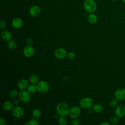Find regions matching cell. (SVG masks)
<instances>
[{"mask_svg":"<svg viewBox=\"0 0 125 125\" xmlns=\"http://www.w3.org/2000/svg\"><path fill=\"white\" fill-rule=\"evenodd\" d=\"M81 110L80 108L77 106H72L70 109L69 115L72 119L78 118L81 115Z\"/></svg>","mask_w":125,"mask_h":125,"instance_id":"cell-8","label":"cell"},{"mask_svg":"<svg viewBox=\"0 0 125 125\" xmlns=\"http://www.w3.org/2000/svg\"><path fill=\"white\" fill-rule=\"evenodd\" d=\"M7 45H8V47H9V48L11 50H14V49H16L17 47V44H16V42L12 40H11L8 42Z\"/></svg>","mask_w":125,"mask_h":125,"instance_id":"cell-23","label":"cell"},{"mask_svg":"<svg viewBox=\"0 0 125 125\" xmlns=\"http://www.w3.org/2000/svg\"><path fill=\"white\" fill-rule=\"evenodd\" d=\"M97 21H98V17L95 14H94L92 13L88 15V21L90 23L94 24L97 22Z\"/></svg>","mask_w":125,"mask_h":125,"instance_id":"cell-19","label":"cell"},{"mask_svg":"<svg viewBox=\"0 0 125 125\" xmlns=\"http://www.w3.org/2000/svg\"><path fill=\"white\" fill-rule=\"evenodd\" d=\"M7 124L5 120L2 118L0 119V125H6Z\"/></svg>","mask_w":125,"mask_h":125,"instance_id":"cell-32","label":"cell"},{"mask_svg":"<svg viewBox=\"0 0 125 125\" xmlns=\"http://www.w3.org/2000/svg\"><path fill=\"white\" fill-rule=\"evenodd\" d=\"M19 92L17 90L12 89L9 91L8 95L11 98H15L19 95Z\"/></svg>","mask_w":125,"mask_h":125,"instance_id":"cell-22","label":"cell"},{"mask_svg":"<svg viewBox=\"0 0 125 125\" xmlns=\"http://www.w3.org/2000/svg\"><path fill=\"white\" fill-rule=\"evenodd\" d=\"M70 107L69 105L64 102H61L56 106V112L60 116H66L69 115Z\"/></svg>","mask_w":125,"mask_h":125,"instance_id":"cell-1","label":"cell"},{"mask_svg":"<svg viewBox=\"0 0 125 125\" xmlns=\"http://www.w3.org/2000/svg\"><path fill=\"white\" fill-rule=\"evenodd\" d=\"M26 44L27 45H30V46H32V45L33 44V41L32 40V39L29 38H28L26 41Z\"/></svg>","mask_w":125,"mask_h":125,"instance_id":"cell-30","label":"cell"},{"mask_svg":"<svg viewBox=\"0 0 125 125\" xmlns=\"http://www.w3.org/2000/svg\"><path fill=\"white\" fill-rule=\"evenodd\" d=\"M27 90L30 93V94H34L37 92V86L35 84H32L30 85H29L28 88H27Z\"/></svg>","mask_w":125,"mask_h":125,"instance_id":"cell-21","label":"cell"},{"mask_svg":"<svg viewBox=\"0 0 125 125\" xmlns=\"http://www.w3.org/2000/svg\"><path fill=\"white\" fill-rule=\"evenodd\" d=\"M67 52L65 49L62 47H59L56 49L54 52L55 57L59 60L64 59L67 56Z\"/></svg>","mask_w":125,"mask_h":125,"instance_id":"cell-7","label":"cell"},{"mask_svg":"<svg viewBox=\"0 0 125 125\" xmlns=\"http://www.w3.org/2000/svg\"><path fill=\"white\" fill-rule=\"evenodd\" d=\"M11 25L14 28L19 29L22 27L23 25V21L20 18H15L13 19L11 21Z\"/></svg>","mask_w":125,"mask_h":125,"instance_id":"cell-13","label":"cell"},{"mask_svg":"<svg viewBox=\"0 0 125 125\" xmlns=\"http://www.w3.org/2000/svg\"><path fill=\"white\" fill-rule=\"evenodd\" d=\"M29 81L32 84L37 85V84L39 82V78L37 75L32 74L29 76Z\"/></svg>","mask_w":125,"mask_h":125,"instance_id":"cell-17","label":"cell"},{"mask_svg":"<svg viewBox=\"0 0 125 125\" xmlns=\"http://www.w3.org/2000/svg\"><path fill=\"white\" fill-rule=\"evenodd\" d=\"M13 103L14 105H18V104H19V101L17 99H15L13 101Z\"/></svg>","mask_w":125,"mask_h":125,"instance_id":"cell-33","label":"cell"},{"mask_svg":"<svg viewBox=\"0 0 125 125\" xmlns=\"http://www.w3.org/2000/svg\"><path fill=\"white\" fill-rule=\"evenodd\" d=\"M31 94L26 90H21L19 93V98L23 103H27L31 100Z\"/></svg>","mask_w":125,"mask_h":125,"instance_id":"cell-5","label":"cell"},{"mask_svg":"<svg viewBox=\"0 0 125 125\" xmlns=\"http://www.w3.org/2000/svg\"><path fill=\"white\" fill-rule=\"evenodd\" d=\"M36 86L38 91L41 94H45L47 93L50 88L49 83L45 81H39Z\"/></svg>","mask_w":125,"mask_h":125,"instance_id":"cell-3","label":"cell"},{"mask_svg":"<svg viewBox=\"0 0 125 125\" xmlns=\"http://www.w3.org/2000/svg\"><path fill=\"white\" fill-rule=\"evenodd\" d=\"M92 108L93 111L97 113H100L102 112L104 110L103 106L100 104H94L92 106Z\"/></svg>","mask_w":125,"mask_h":125,"instance_id":"cell-18","label":"cell"},{"mask_svg":"<svg viewBox=\"0 0 125 125\" xmlns=\"http://www.w3.org/2000/svg\"><path fill=\"white\" fill-rule=\"evenodd\" d=\"M12 114L16 118H21L24 114L23 108L20 106L15 105L12 109Z\"/></svg>","mask_w":125,"mask_h":125,"instance_id":"cell-6","label":"cell"},{"mask_svg":"<svg viewBox=\"0 0 125 125\" xmlns=\"http://www.w3.org/2000/svg\"><path fill=\"white\" fill-rule=\"evenodd\" d=\"M115 114L119 118H122L125 116V106L123 105H119L116 106Z\"/></svg>","mask_w":125,"mask_h":125,"instance_id":"cell-12","label":"cell"},{"mask_svg":"<svg viewBox=\"0 0 125 125\" xmlns=\"http://www.w3.org/2000/svg\"><path fill=\"white\" fill-rule=\"evenodd\" d=\"M60 115L58 114V113H57V114H56L55 115H54V118H55V119H59V118L60 117Z\"/></svg>","mask_w":125,"mask_h":125,"instance_id":"cell-35","label":"cell"},{"mask_svg":"<svg viewBox=\"0 0 125 125\" xmlns=\"http://www.w3.org/2000/svg\"><path fill=\"white\" fill-rule=\"evenodd\" d=\"M34 49L32 46L27 45L23 50V54L26 58L31 57L34 54Z\"/></svg>","mask_w":125,"mask_h":125,"instance_id":"cell-10","label":"cell"},{"mask_svg":"<svg viewBox=\"0 0 125 125\" xmlns=\"http://www.w3.org/2000/svg\"><path fill=\"white\" fill-rule=\"evenodd\" d=\"M29 13L30 15L33 17H38L41 13L40 8L38 5H33L30 8Z\"/></svg>","mask_w":125,"mask_h":125,"instance_id":"cell-11","label":"cell"},{"mask_svg":"<svg viewBox=\"0 0 125 125\" xmlns=\"http://www.w3.org/2000/svg\"><path fill=\"white\" fill-rule=\"evenodd\" d=\"M111 0L113 1H117V0Z\"/></svg>","mask_w":125,"mask_h":125,"instance_id":"cell-37","label":"cell"},{"mask_svg":"<svg viewBox=\"0 0 125 125\" xmlns=\"http://www.w3.org/2000/svg\"><path fill=\"white\" fill-rule=\"evenodd\" d=\"M0 29H3L5 27V22L2 20H1L0 21Z\"/></svg>","mask_w":125,"mask_h":125,"instance_id":"cell-31","label":"cell"},{"mask_svg":"<svg viewBox=\"0 0 125 125\" xmlns=\"http://www.w3.org/2000/svg\"><path fill=\"white\" fill-rule=\"evenodd\" d=\"M122 1H123V2H124V3H125V0H122Z\"/></svg>","mask_w":125,"mask_h":125,"instance_id":"cell-36","label":"cell"},{"mask_svg":"<svg viewBox=\"0 0 125 125\" xmlns=\"http://www.w3.org/2000/svg\"><path fill=\"white\" fill-rule=\"evenodd\" d=\"M76 54L73 51H69L67 54V57L69 60H73L76 57Z\"/></svg>","mask_w":125,"mask_h":125,"instance_id":"cell-28","label":"cell"},{"mask_svg":"<svg viewBox=\"0 0 125 125\" xmlns=\"http://www.w3.org/2000/svg\"><path fill=\"white\" fill-rule=\"evenodd\" d=\"M100 125H110V124L108 122H104L100 123Z\"/></svg>","mask_w":125,"mask_h":125,"instance_id":"cell-34","label":"cell"},{"mask_svg":"<svg viewBox=\"0 0 125 125\" xmlns=\"http://www.w3.org/2000/svg\"><path fill=\"white\" fill-rule=\"evenodd\" d=\"M13 103L10 101H6L2 104V108L6 111H10L13 108Z\"/></svg>","mask_w":125,"mask_h":125,"instance_id":"cell-16","label":"cell"},{"mask_svg":"<svg viewBox=\"0 0 125 125\" xmlns=\"http://www.w3.org/2000/svg\"><path fill=\"white\" fill-rule=\"evenodd\" d=\"M32 115L34 118L37 119L40 117L41 115V111L39 108H35L32 111Z\"/></svg>","mask_w":125,"mask_h":125,"instance_id":"cell-20","label":"cell"},{"mask_svg":"<svg viewBox=\"0 0 125 125\" xmlns=\"http://www.w3.org/2000/svg\"><path fill=\"white\" fill-rule=\"evenodd\" d=\"M118 100L116 98L112 99L109 103V105L112 107H116L118 105Z\"/></svg>","mask_w":125,"mask_h":125,"instance_id":"cell-26","label":"cell"},{"mask_svg":"<svg viewBox=\"0 0 125 125\" xmlns=\"http://www.w3.org/2000/svg\"><path fill=\"white\" fill-rule=\"evenodd\" d=\"M39 124V122L35 118L28 120L25 123V125H38Z\"/></svg>","mask_w":125,"mask_h":125,"instance_id":"cell-24","label":"cell"},{"mask_svg":"<svg viewBox=\"0 0 125 125\" xmlns=\"http://www.w3.org/2000/svg\"><path fill=\"white\" fill-rule=\"evenodd\" d=\"M58 123L60 125H65L67 123V120L64 116H60L58 119Z\"/></svg>","mask_w":125,"mask_h":125,"instance_id":"cell-25","label":"cell"},{"mask_svg":"<svg viewBox=\"0 0 125 125\" xmlns=\"http://www.w3.org/2000/svg\"><path fill=\"white\" fill-rule=\"evenodd\" d=\"M0 37L2 40L8 42L12 38V35L11 33L8 30H3L0 33Z\"/></svg>","mask_w":125,"mask_h":125,"instance_id":"cell-14","label":"cell"},{"mask_svg":"<svg viewBox=\"0 0 125 125\" xmlns=\"http://www.w3.org/2000/svg\"><path fill=\"white\" fill-rule=\"evenodd\" d=\"M29 86V83L26 79H21L18 83V87L21 90L26 89Z\"/></svg>","mask_w":125,"mask_h":125,"instance_id":"cell-15","label":"cell"},{"mask_svg":"<svg viewBox=\"0 0 125 125\" xmlns=\"http://www.w3.org/2000/svg\"><path fill=\"white\" fill-rule=\"evenodd\" d=\"M79 104L83 108L88 109L93 106V101L91 98L85 97L81 99L79 102Z\"/></svg>","mask_w":125,"mask_h":125,"instance_id":"cell-4","label":"cell"},{"mask_svg":"<svg viewBox=\"0 0 125 125\" xmlns=\"http://www.w3.org/2000/svg\"><path fill=\"white\" fill-rule=\"evenodd\" d=\"M115 98L118 101H123L125 99V89L120 88L116 90L115 92Z\"/></svg>","mask_w":125,"mask_h":125,"instance_id":"cell-9","label":"cell"},{"mask_svg":"<svg viewBox=\"0 0 125 125\" xmlns=\"http://www.w3.org/2000/svg\"><path fill=\"white\" fill-rule=\"evenodd\" d=\"M118 117H117L116 115L112 116L110 119V122L112 125H116L118 123L119 119Z\"/></svg>","mask_w":125,"mask_h":125,"instance_id":"cell-27","label":"cell"},{"mask_svg":"<svg viewBox=\"0 0 125 125\" xmlns=\"http://www.w3.org/2000/svg\"><path fill=\"white\" fill-rule=\"evenodd\" d=\"M83 7L86 11L89 13L94 12L97 9V4L94 0H86L84 2Z\"/></svg>","mask_w":125,"mask_h":125,"instance_id":"cell-2","label":"cell"},{"mask_svg":"<svg viewBox=\"0 0 125 125\" xmlns=\"http://www.w3.org/2000/svg\"><path fill=\"white\" fill-rule=\"evenodd\" d=\"M71 124L73 125H78L80 124V121L78 118H74L72 120Z\"/></svg>","mask_w":125,"mask_h":125,"instance_id":"cell-29","label":"cell"}]
</instances>
